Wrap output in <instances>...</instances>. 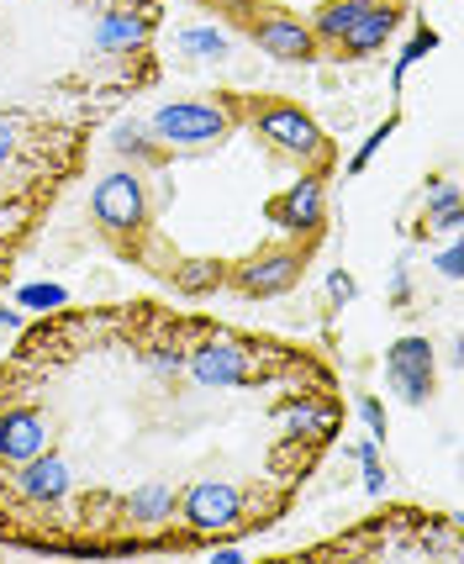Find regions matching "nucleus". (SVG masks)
Returning <instances> with one entry per match:
<instances>
[{
  "mask_svg": "<svg viewBox=\"0 0 464 564\" xmlns=\"http://www.w3.org/2000/svg\"><path fill=\"white\" fill-rule=\"evenodd\" d=\"M248 37L259 43V53L280 58V64H306L317 53L312 26L285 17V11H269V6H259V17H248Z\"/></svg>",
  "mask_w": 464,
  "mask_h": 564,
  "instance_id": "obj_6",
  "label": "nucleus"
},
{
  "mask_svg": "<svg viewBox=\"0 0 464 564\" xmlns=\"http://www.w3.org/2000/svg\"><path fill=\"white\" fill-rule=\"evenodd\" d=\"M111 148H117V153H127L132 164H159V143L148 138L143 122H122V127H117V138H111Z\"/></svg>",
  "mask_w": 464,
  "mask_h": 564,
  "instance_id": "obj_20",
  "label": "nucleus"
},
{
  "mask_svg": "<svg viewBox=\"0 0 464 564\" xmlns=\"http://www.w3.org/2000/svg\"><path fill=\"white\" fill-rule=\"evenodd\" d=\"M269 221L285 227V232H306L312 238L327 221V185H322V174H306V180H295L291 191H280L269 200Z\"/></svg>",
  "mask_w": 464,
  "mask_h": 564,
  "instance_id": "obj_10",
  "label": "nucleus"
},
{
  "mask_svg": "<svg viewBox=\"0 0 464 564\" xmlns=\"http://www.w3.org/2000/svg\"><path fill=\"white\" fill-rule=\"evenodd\" d=\"M174 501H180V496H174L164 480H148V486H138V491L127 496V522H132L138 533H159V528L174 522Z\"/></svg>",
  "mask_w": 464,
  "mask_h": 564,
  "instance_id": "obj_14",
  "label": "nucleus"
},
{
  "mask_svg": "<svg viewBox=\"0 0 464 564\" xmlns=\"http://www.w3.org/2000/svg\"><path fill=\"white\" fill-rule=\"evenodd\" d=\"M90 206H96V221L106 227V232H143V221H148L143 174L138 170L106 174V180L96 185V196H90Z\"/></svg>",
  "mask_w": 464,
  "mask_h": 564,
  "instance_id": "obj_5",
  "label": "nucleus"
},
{
  "mask_svg": "<svg viewBox=\"0 0 464 564\" xmlns=\"http://www.w3.org/2000/svg\"><path fill=\"white\" fill-rule=\"evenodd\" d=\"M174 512H180V528L191 533V539H222V533H244L248 522V496L238 480H191L180 501H174Z\"/></svg>",
  "mask_w": 464,
  "mask_h": 564,
  "instance_id": "obj_2",
  "label": "nucleus"
},
{
  "mask_svg": "<svg viewBox=\"0 0 464 564\" xmlns=\"http://www.w3.org/2000/svg\"><path fill=\"white\" fill-rule=\"evenodd\" d=\"M433 43H439V37H433V32H428V26H422V32H417L412 43H407V53H401V58H396V69H391V79L396 85H401V79H407V69H412L417 58H428V53H433Z\"/></svg>",
  "mask_w": 464,
  "mask_h": 564,
  "instance_id": "obj_22",
  "label": "nucleus"
},
{
  "mask_svg": "<svg viewBox=\"0 0 464 564\" xmlns=\"http://www.w3.org/2000/svg\"><path fill=\"white\" fill-rule=\"evenodd\" d=\"M439 270H443V274H449V280H460V274H464V253H460V248H443Z\"/></svg>",
  "mask_w": 464,
  "mask_h": 564,
  "instance_id": "obj_28",
  "label": "nucleus"
},
{
  "mask_svg": "<svg viewBox=\"0 0 464 564\" xmlns=\"http://www.w3.org/2000/svg\"><path fill=\"white\" fill-rule=\"evenodd\" d=\"M407 291H412V285H407V270H396V280H391V301H396V306L407 301Z\"/></svg>",
  "mask_w": 464,
  "mask_h": 564,
  "instance_id": "obj_29",
  "label": "nucleus"
},
{
  "mask_svg": "<svg viewBox=\"0 0 464 564\" xmlns=\"http://www.w3.org/2000/svg\"><path fill=\"white\" fill-rule=\"evenodd\" d=\"M185 354L191 348H174V344H153V348H143V365L153 369V375H164V380H174L180 369H185Z\"/></svg>",
  "mask_w": 464,
  "mask_h": 564,
  "instance_id": "obj_21",
  "label": "nucleus"
},
{
  "mask_svg": "<svg viewBox=\"0 0 464 564\" xmlns=\"http://www.w3.org/2000/svg\"><path fill=\"white\" fill-rule=\"evenodd\" d=\"M274 344H253V338H238V333H206L201 344H191L185 354V369L201 391H238V386H253L265 375V359Z\"/></svg>",
  "mask_w": 464,
  "mask_h": 564,
  "instance_id": "obj_1",
  "label": "nucleus"
},
{
  "mask_svg": "<svg viewBox=\"0 0 464 564\" xmlns=\"http://www.w3.org/2000/svg\"><path fill=\"white\" fill-rule=\"evenodd\" d=\"M148 26H153V11H106L96 22V48L100 53H127L148 43Z\"/></svg>",
  "mask_w": 464,
  "mask_h": 564,
  "instance_id": "obj_13",
  "label": "nucleus"
},
{
  "mask_svg": "<svg viewBox=\"0 0 464 564\" xmlns=\"http://www.w3.org/2000/svg\"><path fill=\"white\" fill-rule=\"evenodd\" d=\"M401 26V0H375L369 11H359V22L343 32L338 43V58H369V53H380L391 43V32Z\"/></svg>",
  "mask_w": 464,
  "mask_h": 564,
  "instance_id": "obj_12",
  "label": "nucleus"
},
{
  "mask_svg": "<svg viewBox=\"0 0 464 564\" xmlns=\"http://www.w3.org/2000/svg\"><path fill=\"white\" fill-rule=\"evenodd\" d=\"M48 438H53V427L37 406H6V412H0V465L17 469L22 459L43 454Z\"/></svg>",
  "mask_w": 464,
  "mask_h": 564,
  "instance_id": "obj_11",
  "label": "nucleus"
},
{
  "mask_svg": "<svg viewBox=\"0 0 464 564\" xmlns=\"http://www.w3.org/2000/svg\"><path fill=\"white\" fill-rule=\"evenodd\" d=\"M17 322H22L17 312H6V306H0V327H17Z\"/></svg>",
  "mask_w": 464,
  "mask_h": 564,
  "instance_id": "obj_31",
  "label": "nucleus"
},
{
  "mask_svg": "<svg viewBox=\"0 0 464 564\" xmlns=\"http://www.w3.org/2000/svg\"><path fill=\"white\" fill-rule=\"evenodd\" d=\"M69 486H74V469L64 465V454H53V448L22 459L17 475H11V491L22 496V501H32V507H58V501L69 496Z\"/></svg>",
  "mask_w": 464,
  "mask_h": 564,
  "instance_id": "obj_9",
  "label": "nucleus"
},
{
  "mask_svg": "<svg viewBox=\"0 0 464 564\" xmlns=\"http://www.w3.org/2000/svg\"><path fill=\"white\" fill-rule=\"evenodd\" d=\"M391 132H396V117H391V122H386V127H375V132H369V138H365V148L354 153V164H348V174H365V170H369V159L380 153V143H386Z\"/></svg>",
  "mask_w": 464,
  "mask_h": 564,
  "instance_id": "obj_24",
  "label": "nucleus"
},
{
  "mask_svg": "<svg viewBox=\"0 0 464 564\" xmlns=\"http://www.w3.org/2000/svg\"><path fill=\"white\" fill-rule=\"evenodd\" d=\"M301 270H306L301 248H265V253H253L233 270V285L244 295H285L301 280Z\"/></svg>",
  "mask_w": 464,
  "mask_h": 564,
  "instance_id": "obj_8",
  "label": "nucleus"
},
{
  "mask_svg": "<svg viewBox=\"0 0 464 564\" xmlns=\"http://www.w3.org/2000/svg\"><path fill=\"white\" fill-rule=\"evenodd\" d=\"M280 422H285L291 433H306V438L327 443L333 433H338L343 412H338L333 395H317V401H291V406H280Z\"/></svg>",
  "mask_w": 464,
  "mask_h": 564,
  "instance_id": "obj_15",
  "label": "nucleus"
},
{
  "mask_svg": "<svg viewBox=\"0 0 464 564\" xmlns=\"http://www.w3.org/2000/svg\"><path fill=\"white\" fill-rule=\"evenodd\" d=\"M369 6H375V0H327V6H317V17H312V37L333 48L343 32L359 22V11H369Z\"/></svg>",
  "mask_w": 464,
  "mask_h": 564,
  "instance_id": "obj_16",
  "label": "nucleus"
},
{
  "mask_svg": "<svg viewBox=\"0 0 464 564\" xmlns=\"http://www.w3.org/2000/svg\"><path fill=\"white\" fill-rule=\"evenodd\" d=\"M227 280L217 259H185V264H174V291L180 295H212Z\"/></svg>",
  "mask_w": 464,
  "mask_h": 564,
  "instance_id": "obj_17",
  "label": "nucleus"
},
{
  "mask_svg": "<svg viewBox=\"0 0 464 564\" xmlns=\"http://www.w3.org/2000/svg\"><path fill=\"white\" fill-rule=\"evenodd\" d=\"M22 306H43V312H48V306H64V291H58V285H32V291H22Z\"/></svg>",
  "mask_w": 464,
  "mask_h": 564,
  "instance_id": "obj_26",
  "label": "nucleus"
},
{
  "mask_svg": "<svg viewBox=\"0 0 464 564\" xmlns=\"http://www.w3.org/2000/svg\"><path fill=\"white\" fill-rule=\"evenodd\" d=\"M348 454L365 465V486H369V496H380L386 491V469H380V459H375V448L369 443H348Z\"/></svg>",
  "mask_w": 464,
  "mask_h": 564,
  "instance_id": "obj_23",
  "label": "nucleus"
},
{
  "mask_svg": "<svg viewBox=\"0 0 464 564\" xmlns=\"http://www.w3.org/2000/svg\"><path fill=\"white\" fill-rule=\"evenodd\" d=\"M253 132H259L274 153H285V159H301V164H327V138H322V127L312 122L301 106H285V100H265V106H253Z\"/></svg>",
  "mask_w": 464,
  "mask_h": 564,
  "instance_id": "obj_3",
  "label": "nucleus"
},
{
  "mask_svg": "<svg viewBox=\"0 0 464 564\" xmlns=\"http://www.w3.org/2000/svg\"><path fill=\"white\" fill-rule=\"evenodd\" d=\"M433 344L428 338H401L391 344L386 354V380H391V391L407 401V406H422L428 395H433Z\"/></svg>",
  "mask_w": 464,
  "mask_h": 564,
  "instance_id": "obj_7",
  "label": "nucleus"
},
{
  "mask_svg": "<svg viewBox=\"0 0 464 564\" xmlns=\"http://www.w3.org/2000/svg\"><path fill=\"white\" fill-rule=\"evenodd\" d=\"M11 148H17V138H11V127L0 122V164H6V159H11Z\"/></svg>",
  "mask_w": 464,
  "mask_h": 564,
  "instance_id": "obj_30",
  "label": "nucleus"
},
{
  "mask_svg": "<svg viewBox=\"0 0 464 564\" xmlns=\"http://www.w3.org/2000/svg\"><path fill=\"white\" fill-rule=\"evenodd\" d=\"M422 221H428V232H460V185H433L428 191V212H422Z\"/></svg>",
  "mask_w": 464,
  "mask_h": 564,
  "instance_id": "obj_18",
  "label": "nucleus"
},
{
  "mask_svg": "<svg viewBox=\"0 0 464 564\" xmlns=\"http://www.w3.org/2000/svg\"><path fill=\"white\" fill-rule=\"evenodd\" d=\"M233 132V111L217 100H174L153 117L159 148H212Z\"/></svg>",
  "mask_w": 464,
  "mask_h": 564,
  "instance_id": "obj_4",
  "label": "nucleus"
},
{
  "mask_svg": "<svg viewBox=\"0 0 464 564\" xmlns=\"http://www.w3.org/2000/svg\"><path fill=\"white\" fill-rule=\"evenodd\" d=\"M359 417L369 422V433H375V438H386V406H380L375 395H365V401H359Z\"/></svg>",
  "mask_w": 464,
  "mask_h": 564,
  "instance_id": "obj_27",
  "label": "nucleus"
},
{
  "mask_svg": "<svg viewBox=\"0 0 464 564\" xmlns=\"http://www.w3.org/2000/svg\"><path fill=\"white\" fill-rule=\"evenodd\" d=\"M354 295H359V285H354V274H348V270L327 274V306H348Z\"/></svg>",
  "mask_w": 464,
  "mask_h": 564,
  "instance_id": "obj_25",
  "label": "nucleus"
},
{
  "mask_svg": "<svg viewBox=\"0 0 464 564\" xmlns=\"http://www.w3.org/2000/svg\"><path fill=\"white\" fill-rule=\"evenodd\" d=\"M174 48L191 53V58H222V53L233 48V37H227L222 26H185V32L174 37Z\"/></svg>",
  "mask_w": 464,
  "mask_h": 564,
  "instance_id": "obj_19",
  "label": "nucleus"
}]
</instances>
